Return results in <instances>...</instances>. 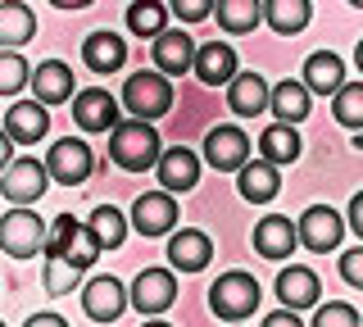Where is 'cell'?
Segmentation results:
<instances>
[{
  "mask_svg": "<svg viewBox=\"0 0 363 327\" xmlns=\"http://www.w3.org/2000/svg\"><path fill=\"white\" fill-rule=\"evenodd\" d=\"M164 145H159V128L141 118H128L109 132V160L123 168V173H145V168L159 164Z\"/></svg>",
  "mask_w": 363,
  "mask_h": 327,
  "instance_id": "obj_1",
  "label": "cell"
},
{
  "mask_svg": "<svg viewBox=\"0 0 363 327\" xmlns=\"http://www.w3.org/2000/svg\"><path fill=\"white\" fill-rule=\"evenodd\" d=\"M259 300H264V291H259L255 273H241V268H236V273H218V282L209 287V314L223 318V323L255 318Z\"/></svg>",
  "mask_w": 363,
  "mask_h": 327,
  "instance_id": "obj_2",
  "label": "cell"
},
{
  "mask_svg": "<svg viewBox=\"0 0 363 327\" xmlns=\"http://www.w3.org/2000/svg\"><path fill=\"white\" fill-rule=\"evenodd\" d=\"M123 109H128L132 118H141V123L164 118L168 109H173V82H168L164 73H155V69L132 73L128 82H123Z\"/></svg>",
  "mask_w": 363,
  "mask_h": 327,
  "instance_id": "obj_3",
  "label": "cell"
},
{
  "mask_svg": "<svg viewBox=\"0 0 363 327\" xmlns=\"http://www.w3.org/2000/svg\"><path fill=\"white\" fill-rule=\"evenodd\" d=\"M0 250L9 259L45 255V218L28 205H14L9 214H0Z\"/></svg>",
  "mask_w": 363,
  "mask_h": 327,
  "instance_id": "obj_4",
  "label": "cell"
},
{
  "mask_svg": "<svg viewBox=\"0 0 363 327\" xmlns=\"http://www.w3.org/2000/svg\"><path fill=\"white\" fill-rule=\"evenodd\" d=\"M45 187H50V173H45V160H37V155H18L0 173V196L14 200V205H28V209L45 196Z\"/></svg>",
  "mask_w": 363,
  "mask_h": 327,
  "instance_id": "obj_5",
  "label": "cell"
},
{
  "mask_svg": "<svg viewBox=\"0 0 363 327\" xmlns=\"http://www.w3.org/2000/svg\"><path fill=\"white\" fill-rule=\"evenodd\" d=\"M45 173L60 187H82L96 173V155H91V145L82 137H60L50 145V155H45Z\"/></svg>",
  "mask_w": 363,
  "mask_h": 327,
  "instance_id": "obj_6",
  "label": "cell"
},
{
  "mask_svg": "<svg viewBox=\"0 0 363 327\" xmlns=\"http://www.w3.org/2000/svg\"><path fill=\"white\" fill-rule=\"evenodd\" d=\"M204 164L213 168V173H241V164H250V137L245 128H236V123H218V128L204 132Z\"/></svg>",
  "mask_w": 363,
  "mask_h": 327,
  "instance_id": "obj_7",
  "label": "cell"
},
{
  "mask_svg": "<svg viewBox=\"0 0 363 327\" xmlns=\"http://www.w3.org/2000/svg\"><path fill=\"white\" fill-rule=\"evenodd\" d=\"M295 236H300L304 250L313 255H332L340 241H345V218L332 209V205H309L295 218Z\"/></svg>",
  "mask_w": 363,
  "mask_h": 327,
  "instance_id": "obj_8",
  "label": "cell"
},
{
  "mask_svg": "<svg viewBox=\"0 0 363 327\" xmlns=\"http://www.w3.org/2000/svg\"><path fill=\"white\" fill-rule=\"evenodd\" d=\"M173 300H177V273H168V268H141L128 287V304L141 309L145 318H159L164 309H173Z\"/></svg>",
  "mask_w": 363,
  "mask_h": 327,
  "instance_id": "obj_9",
  "label": "cell"
},
{
  "mask_svg": "<svg viewBox=\"0 0 363 327\" xmlns=\"http://www.w3.org/2000/svg\"><path fill=\"white\" fill-rule=\"evenodd\" d=\"M128 223L141 236H168L177 228V200H173V191H141V196L132 200V214H128Z\"/></svg>",
  "mask_w": 363,
  "mask_h": 327,
  "instance_id": "obj_10",
  "label": "cell"
},
{
  "mask_svg": "<svg viewBox=\"0 0 363 327\" xmlns=\"http://www.w3.org/2000/svg\"><path fill=\"white\" fill-rule=\"evenodd\" d=\"M82 309H86L91 323H118L123 314L132 309V304H128V287H123L113 273H96L82 287Z\"/></svg>",
  "mask_w": 363,
  "mask_h": 327,
  "instance_id": "obj_11",
  "label": "cell"
},
{
  "mask_svg": "<svg viewBox=\"0 0 363 327\" xmlns=\"http://www.w3.org/2000/svg\"><path fill=\"white\" fill-rule=\"evenodd\" d=\"M28 87H32V100H41L45 109H50V105H68V100L77 96L73 69H68L64 60H41L37 69H32Z\"/></svg>",
  "mask_w": 363,
  "mask_h": 327,
  "instance_id": "obj_12",
  "label": "cell"
},
{
  "mask_svg": "<svg viewBox=\"0 0 363 327\" xmlns=\"http://www.w3.org/2000/svg\"><path fill=\"white\" fill-rule=\"evenodd\" d=\"M50 132V109L41 100H14L5 109V137L14 145H37Z\"/></svg>",
  "mask_w": 363,
  "mask_h": 327,
  "instance_id": "obj_13",
  "label": "cell"
},
{
  "mask_svg": "<svg viewBox=\"0 0 363 327\" xmlns=\"http://www.w3.org/2000/svg\"><path fill=\"white\" fill-rule=\"evenodd\" d=\"M73 123L82 132H113L118 128V100L100 87H86L73 96Z\"/></svg>",
  "mask_w": 363,
  "mask_h": 327,
  "instance_id": "obj_14",
  "label": "cell"
},
{
  "mask_svg": "<svg viewBox=\"0 0 363 327\" xmlns=\"http://www.w3.org/2000/svg\"><path fill=\"white\" fill-rule=\"evenodd\" d=\"M200 168H204V160L196 150H186V145H168V150L159 155L155 173H159V187L177 196V191H191L200 182Z\"/></svg>",
  "mask_w": 363,
  "mask_h": 327,
  "instance_id": "obj_15",
  "label": "cell"
},
{
  "mask_svg": "<svg viewBox=\"0 0 363 327\" xmlns=\"http://www.w3.org/2000/svg\"><path fill=\"white\" fill-rule=\"evenodd\" d=\"M250 241H255V250L272 259V264H281V259H291V250L300 245V236H295V223L286 214H268V218L255 223V232H250Z\"/></svg>",
  "mask_w": 363,
  "mask_h": 327,
  "instance_id": "obj_16",
  "label": "cell"
},
{
  "mask_svg": "<svg viewBox=\"0 0 363 327\" xmlns=\"http://www.w3.org/2000/svg\"><path fill=\"white\" fill-rule=\"evenodd\" d=\"M318 296H323V282H318L313 268H304V264H286L277 273V300H281V309H313Z\"/></svg>",
  "mask_w": 363,
  "mask_h": 327,
  "instance_id": "obj_17",
  "label": "cell"
},
{
  "mask_svg": "<svg viewBox=\"0 0 363 327\" xmlns=\"http://www.w3.org/2000/svg\"><path fill=\"white\" fill-rule=\"evenodd\" d=\"M191 73H196L204 87H227L236 73H241V60H236V50L227 46V41H204V46H196Z\"/></svg>",
  "mask_w": 363,
  "mask_h": 327,
  "instance_id": "obj_18",
  "label": "cell"
},
{
  "mask_svg": "<svg viewBox=\"0 0 363 327\" xmlns=\"http://www.w3.org/2000/svg\"><path fill=\"white\" fill-rule=\"evenodd\" d=\"M268 96H272V87L255 69H241L227 82V109H232L236 118H259L268 109Z\"/></svg>",
  "mask_w": 363,
  "mask_h": 327,
  "instance_id": "obj_19",
  "label": "cell"
},
{
  "mask_svg": "<svg viewBox=\"0 0 363 327\" xmlns=\"http://www.w3.org/2000/svg\"><path fill=\"white\" fill-rule=\"evenodd\" d=\"M155 73H164V77H182V73H191V64H196V41L186 37L182 28H168V32H159L155 37Z\"/></svg>",
  "mask_w": 363,
  "mask_h": 327,
  "instance_id": "obj_20",
  "label": "cell"
},
{
  "mask_svg": "<svg viewBox=\"0 0 363 327\" xmlns=\"http://www.w3.org/2000/svg\"><path fill=\"white\" fill-rule=\"evenodd\" d=\"M209 259H213V241L200 228H182L168 236V264L177 273H200V268H209Z\"/></svg>",
  "mask_w": 363,
  "mask_h": 327,
  "instance_id": "obj_21",
  "label": "cell"
},
{
  "mask_svg": "<svg viewBox=\"0 0 363 327\" xmlns=\"http://www.w3.org/2000/svg\"><path fill=\"white\" fill-rule=\"evenodd\" d=\"M82 64L91 73H118L123 64H128V41H123L118 32H109V28L91 32L82 41Z\"/></svg>",
  "mask_w": 363,
  "mask_h": 327,
  "instance_id": "obj_22",
  "label": "cell"
},
{
  "mask_svg": "<svg viewBox=\"0 0 363 327\" xmlns=\"http://www.w3.org/2000/svg\"><path fill=\"white\" fill-rule=\"evenodd\" d=\"M236 191H241V200H250V205H268V200H277V191H281V168L268 164V160L241 164Z\"/></svg>",
  "mask_w": 363,
  "mask_h": 327,
  "instance_id": "obj_23",
  "label": "cell"
},
{
  "mask_svg": "<svg viewBox=\"0 0 363 327\" xmlns=\"http://www.w3.org/2000/svg\"><path fill=\"white\" fill-rule=\"evenodd\" d=\"M304 87H309V96H336L340 87H345V64H340V55L332 50H313L309 60H304Z\"/></svg>",
  "mask_w": 363,
  "mask_h": 327,
  "instance_id": "obj_24",
  "label": "cell"
},
{
  "mask_svg": "<svg viewBox=\"0 0 363 327\" xmlns=\"http://www.w3.org/2000/svg\"><path fill=\"white\" fill-rule=\"evenodd\" d=\"M37 37V14L23 0H0V50H23Z\"/></svg>",
  "mask_w": 363,
  "mask_h": 327,
  "instance_id": "obj_25",
  "label": "cell"
},
{
  "mask_svg": "<svg viewBox=\"0 0 363 327\" xmlns=\"http://www.w3.org/2000/svg\"><path fill=\"white\" fill-rule=\"evenodd\" d=\"M268 109L277 114V123H304L309 118V109H313V96H309V87L300 82V77H286V82H277L272 87V96H268Z\"/></svg>",
  "mask_w": 363,
  "mask_h": 327,
  "instance_id": "obj_26",
  "label": "cell"
},
{
  "mask_svg": "<svg viewBox=\"0 0 363 327\" xmlns=\"http://www.w3.org/2000/svg\"><path fill=\"white\" fill-rule=\"evenodd\" d=\"M309 18H313L309 0H264V23L277 32V37H295V32H304Z\"/></svg>",
  "mask_w": 363,
  "mask_h": 327,
  "instance_id": "obj_27",
  "label": "cell"
},
{
  "mask_svg": "<svg viewBox=\"0 0 363 327\" xmlns=\"http://www.w3.org/2000/svg\"><path fill=\"white\" fill-rule=\"evenodd\" d=\"M213 14H218V28L232 32V37H245L264 23V0H213Z\"/></svg>",
  "mask_w": 363,
  "mask_h": 327,
  "instance_id": "obj_28",
  "label": "cell"
},
{
  "mask_svg": "<svg viewBox=\"0 0 363 327\" xmlns=\"http://www.w3.org/2000/svg\"><path fill=\"white\" fill-rule=\"evenodd\" d=\"M259 160L268 164H295L300 160V132L291 128V123H272V128L259 132Z\"/></svg>",
  "mask_w": 363,
  "mask_h": 327,
  "instance_id": "obj_29",
  "label": "cell"
},
{
  "mask_svg": "<svg viewBox=\"0 0 363 327\" xmlns=\"http://www.w3.org/2000/svg\"><path fill=\"white\" fill-rule=\"evenodd\" d=\"M128 228H132L128 214L113 209V205H96V209H91V218H86V232L100 241V250H105V245H109V250H118V245L128 241Z\"/></svg>",
  "mask_w": 363,
  "mask_h": 327,
  "instance_id": "obj_30",
  "label": "cell"
},
{
  "mask_svg": "<svg viewBox=\"0 0 363 327\" xmlns=\"http://www.w3.org/2000/svg\"><path fill=\"white\" fill-rule=\"evenodd\" d=\"M128 32L141 41H155L159 32H168V5L164 0H132L128 5Z\"/></svg>",
  "mask_w": 363,
  "mask_h": 327,
  "instance_id": "obj_31",
  "label": "cell"
},
{
  "mask_svg": "<svg viewBox=\"0 0 363 327\" xmlns=\"http://www.w3.org/2000/svg\"><path fill=\"white\" fill-rule=\"evenodd\" d=\"M332 118L340 123V128H350V132L363 128V77H359V82H345L332 96Z\"/></svg>",
  "mask_w": 363,
  "mask_h": 327,
  "instance_id": "obj_32",
  "label": "cell"
},
{
  "mask_svg": "<svg viewBox=\"0 0 363 327\" xmlns=\"http://www.w3.org/2000/svg\"><path fill=\"white\" fill-rule=\"evenodd\" d=\"M60 255H64L68 264L77 268V273H86V268H91V264L100 259V241H96V236L86 232V223H77V228L68 232V241L60 245Z\"/></svg>",
  "mask_w": 363,
  "mask_h": 327,
  "instance_id": "obj_33",
  "label": "cell"
},
{
  "mask_svg": "<svg viewBox=\"0 0 363 327\" xmlns=\"http://www.w3.org/2000/svg\"><path fill=\"white\" fill-rule=\"evenodd\" d=\"M28 77H32V64L18 50H0V96L28 92Z\"/></svg>",
  "mask_w": 363,
  "mask_h": 327,
  "instance_id": "obj_34",
  "label": "cell"
},
{
  "mask_svg": "<svg viewBox=\"0 0 363 327\" xmlns=\"http://www.w3.org/2000/svg\"><path fill=\"white\" fill-rule=\"evenodd\" d=\"M77 268L68 264L64 255H45V291H50V296H68V291L77 287Z\"/></svg>",
  "mask_w": 363,
  "mask_h": 327,
  "instance_id": "obj_35",
  "label": "cell"
},
{
  "mask_svg": "<svg viewBox=\"0 0 363 327\" xmlns=\"http://www.w3.org/2000/svg\"><path fill=\"white\" fill-rule=\"evenodd\" d=\"M309 327H359V309L345 300H327L313 309V323Z\"/></svg>",
  "mask_w": 363,
  "mask_h": 327,
  "instance_id": "obj_36",
  "label": "cell"
},
{
  "mask_svg": "<svg viewBox=\"0 0 363 327\" xmlns=\"http://www.w3.org/2000/svg\"><path fill=\"white\" fill-rule=\"evenodd\" d=\"M168 14L182 23H204L213 14V0H168Z\"/></svg>",
  "mask_w": 363,
  "mask_h": 327,
  "instance_id": "obj_37",
  "label": "cell"
},
{
  "mask_svg": "<svg viewBox=\"0 0 363 327\" xmlns=\"http://www.w3.org/2000/svg\"><path fill=\"white\" fill-rule=\"evenodd\" d=\"M340 277H345L354 291H363V245H359V250H345V255H340Z\"/></svg>",
  "mask_w": 363,
  "mask_h": 327,
  "instance_id": "obj_38",
  "label": "cell"
},
{
  "mask_svg": "<svg viewBox=\"0 0 363 327\" xmlns=\"http://www.w3.org/2000/svg\"><path fill=\"white\" fill-rule=\"evenodd\" d=\"M345 228L354 232V236H363V191H354V196H350V209H345Z\"/></svg>",
  "mask_w": 363,
  "mask_h": 327,
  "instance_id": "obj_39",
  "label": "cell"
},
{
  "mask_svg": "<svg viewBox=\"0 0 363 327\" xmlns=\"http://www.w3.org/2000/svg\"><path fill=\"white\" fill-rule=\"evenodd\" d=\"M259 327H304L300 323V314L295 309H272V314H264V323Z\"/></svg>",
  "mask_w": 363,
  "mask_h": 327,
  "instance_id": "obj_40",
  "label": "cell"
},
{
  "mask_svg": "<svg viewBox=\"0 0 363 327\" xmlns=\"http://www.w3.org/2000/svg\"><path fill=\"white\" fill-rule=\"evenodd\" d=\"M23 327H68V318H64V314H55V309H41V314H32Z\"/></svg>",
  "mask_w": 363,
  "mask_h": 327,
  "instance_id": "obj_41",
  "label": "cell"
},
{
  "mask_svg": "<svg viewBox=\"0 0 363 327\" xmlns=\"http://www.w3.org/2000/svg\"><path fill=\"white\" fill-rule=\"evenodd\" d=\"M14 160V141L5 137V128H0V173H5V164Z\"/></svg>",
  "mask_w": 363,
  "mask_h": 327,
  "instance_id": "obj_42",
  "label": "cell"
},
{
  "mask_svg": "<svg viewBox=\"0 0 363 327\" xmlns=\"http://www.w3.org/2000/svg\"><path fill=\"white\" fill-rule=\"evenodd\" d=\"M55 9H86V5H96V0H50Z\"/></svg>",
  "mask_w": 363,
  "mask_h": 327,
  "instance_id": "obj_43",
  "label": "cell"
},
{
  "mask_svg": "<svg viewBox=\"0 0 363 327\" xmlns=\"http://www.w3.org/2000/svg\"><path fill=\"white\" fill-rule=\"evenodd\" d=\"M354 64H359V73H363V37H359V46H354Z\"/></svg>",
  "mask_w": 363,
  "mask_h": 327,
  "instance_id": "obj_44",
  "label": "cell"
},
{
  "mask_svg": "<svg viewBox=\"0 0 363 327\" xmlns=\"http://www.w3.org/2000/svg\"><path fill=\"white\" fill-rule=\"evenodd\" d=\"M141 327H173V323H164V318H145Z\"/></svg>",
  "mask_w": 363,
  "mask_h": 327,
  "instance_id": "obj_45",
  "label": "cell"
},
{
  "mask_svg": "<svg viewBox=\"0 0 363 327\" xmlns=\"http://www.w3.org/2000/svg\"><path fill=\"white\" fill-rule=\"evenodd\" d=\"M350 5H354V9H363V0H350Z\"/></svg>",
  "mask_w": 363,
  "mask_h": 327,
  "instance_id": "obj_46",
  "label": "cell"
},
{
  "mask_svg": "<svg viewBox=\"0 0 363 327\" xmlns=\"http://www.w3.org/2000/svg\"><path fill=\"white\" fill-rule=\"evenodd\" d=\"M227 327H241V323H227Z\"/></svg>",
  "mask_w": 363,
  "mask_h": 327,
  "instance_id": "obj_47",
  "label": "cell"
},
{
  "mask_svg": "<svg viewBox=\"0 0 363 327\" xmlns=\"http://www.w3.org/2000/svg\"><path fill=\"white\" fill-rule=\"evenodd\" d=\"M359 327H363V314H359Z\"/></svg>",
  "mask_w": 363,
  "mask_h": 327,
  "instance_id": "obj_48",
  "label": "cell"
},
{
  "mask_svg": "<svg viewBox=\"0 0 363 327\" xmlns=\"http://www.w3.org/2000/svg\"><path fill=\"white\" fill-rule=\"evenodd\" d=\"M0 327H5V323H0Z\"/></svg>",
  "mask_w": 363,
  "mask_h": 327,
  "instance_id": "obj_49",
  "label": "cell"
}]
</instances>
